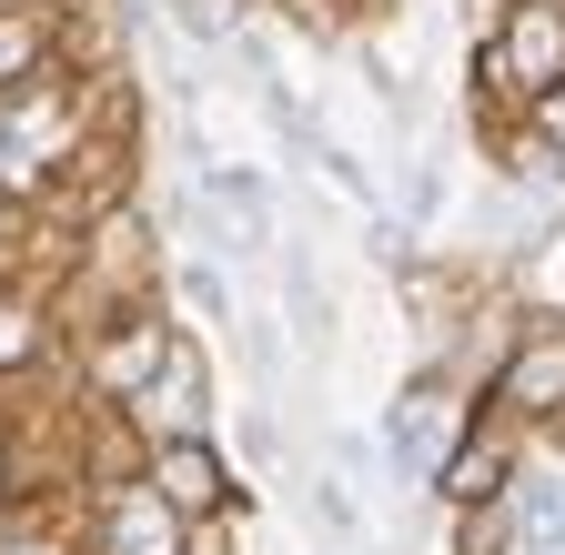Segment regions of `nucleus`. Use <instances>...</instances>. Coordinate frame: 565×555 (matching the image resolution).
Instances as JSON below:
<instances>
[{
    "label": "nucleus",
    "instance_id": "nucleus-1",
    "mask_svg": "<svg viewBox=\"0 0 565 555\" xmlns=\"http://www.w3.org/2000/svg\"><path fill=\"white\" fill-rule=\"evenodd\" d=\"M484 61H494L515 92H535V102H545V92L565 82V0H515V21L494 31V51H484Z\"/></svg>",
    "mask_w": 565,
    "mask_h": 555
},
{
    "label": "nucleus",
    "instance_id": "nucleus-2",
    "mask_svg": "<svg viewBox=\"0 0 565 555\" xmlns=\"http://www.w3.org/2000/svg\"><path fill=\"white\" fill-rule=\"evenodd\" d=\"M51 152H61V92H41V82H11V102H0V182H41L51 172Z\"/></svg>",
    "mask_w": 565,
    "mask_h": 555
},
{
    "label": "nucleus",
    "instance_id": "nucleus-3",
    "mask_svg": "<svg viewBox=\"0 0 565 555\" xmlns=\"http://www.w3.org/2000/svg\"><path fill=\"white\" fill-rule=\"evenodd\" d=\"M202 233H212V253H263L273 243V192H263V172H223V162H212L202 172Z\"/></svg>",
    "mask_w": 565,
    "mask_h": 555
},
{
    "label": "nucleus",
    "instance_id": "nucleus-4",
    "mask_svg": "<svg viewBox=\"0 0 565 555\" xmlns=\"http://www.w3.org/2000/svg\"><path fill=\"white\" fill-rule=\"evenodd\" d=\"M455 425H465V404H455L445 384H424V394H404V404H394L384 445H394V465H414V474H445V455H455Z\"/></svg>",
    "mask_w": 565,
    "mask_h": 555
},
{
    "label": "nucleus",
    "instance_id": "nucleus-5",
    "mask_svg": "<svg viewBox=\"0 0 565 555\" xmlns=\"http://www.w3.org/2000/svg\"><path fill=\"white\" fill-rule=\"evenodd\" d=\"M152 484H162V505H172V515H212V505H223V465H212L192 435H172V455H162Z\"/></svg>",
    "mask_w": 565,
    "mask_h": 555
},
{
    "label": "nucleus",
    "instance_id": "nucleus-6",
    "mask_svg": "<svg viewBox=\"0 0 565 555\" xmlns=\"http://www.w3.org/2000/svg\"><path fill=\"white\" fill-rule=\"evenodd\" d=\"M152 425H172V435H192V414H202V374H192V343H162V364H152Z\"/></svg>",
    "mask_w": 565,
    "mask_h": 555
},
{
    "label": "nucleus",
    "instance_id": "nucleus-7",
    "mask_svg": "<svg viewBox=\"0 0 565 555\" xmlns=\"http://www.w3.org/2000/svg\"><path fill=\"white\" fill-rule=\"evenodd\" d=\"M505 404L515 414H555L565 404V343H525V364L505 374Z\"/></svg>",
    "mask_w": 565,
    "mask_h": 555
},
{
    "label": "nucleus",
    "instance_id": "nucleus-8",
    "mask_svg": "<svg viewBox=\"0 0 565 555\" xmlns=\"http://www.w3.org/2000/svg\"><path fill=\"white\" fill-rule=\"evenodd\" d=\"M111 555H172V505H162V484H152V495H121Z\"/></svg>",
    "mask_w": 565,
    "mask_h": 555
},
{
    "label": "nucleus",
    "instance_id": "nucleus-9",
    "mask_svg": "<svg viewBox=\"0 0 565 555\" xmlns=\"http://www.w3.org/2000/svg\"><path fill=\"white\" fill-rule=\"evenodd\" d=\"M445 495L455 505H494V495H505V455H494V445L484 455H445Z\"/></svg>",
    "mask_w": 565,
    "mask_h": 555
},
{
    "label": "nucleus",
    "instance_id": "nucleus-10",
    "mask_svg": "<svg viewBox=\"0 0 565 555\" xmlns=\"http://www.w3.org/2000/svg\"><path fill=\"white\" fill-rule=\"evenodd\" d=\"M31 61H41V21H0V92L31 82Z\"/></svg>",
    "mask_w": 565,
    "mask_h": 555
},
{
    "label": "nucleus",
    "instance_id": "nucleus-11",
    "mask_svg": "<svg viewBox=\"0 0 565 555\" xmlns=\"http://www.w3.org/2000/svg\"><path fill=\"white\" fill-rule=\"evenodd\" d=\"M182 293H192L212 323H233V293H223V273H182Z\"/></svg>",
    "mask_w": 565,
    "mask_h": 555
},
{
    "label": "nucleus",
    "instance_id": "nucleus-12",
    "mask_svg": "<svg viewBox=\"0 0 565 555\" xmlns=\"http://www.w3.org/2000/svg\"><path fill=\"white\" fill-rule=\"evenodd\" d=\"M172 21H182V31H192V41H223V31H233V21H223V11H212V0H172Z\"/></svg>",
    "mask_w": 565,
    "mask_h": 555
},
{
    "label": "nucleus",
    "instance_id": "nucleus-13",
    "mask_svg": "<svg viewBox=\"0 0 565 555\" xmlns=\"http://www.w3.org/2000/svg\"><path fill=\"white\" fill-rule=\"evenodd\" d=\"M455 545H465V555H505V515H465Z\"/></svg>",
    "mask_w": 565,
    "mask_h": 555
},
{
    "label": "nucleus",
    "instance_id": "nucleus-14",
    "mask_svg": "<svg viewBox=\"0 0 565 555\" xmlns=\"http://www.w3.org/2000/svg\"><path fill=\"white\" fill-rule=\"evenodd\" d=\"M21 343H31V323H21V313H0V364H11Z\"/></svg>",
    "mask_w": 565,
    "mask_h": 555
},
{
    "label": "nucleus",
    "instance_id": "nucleus-15",
    "mask_svg": "<svg viewBox=\"0 0 565 555\" xmlns=\"http://www.w3.org/2000/svg\"><path fill=\"white\" fill-rule=\"evenodd\" d=\"M545 131H555V142H565V82L545 92Z\"/></svg>",
    "mask_w": 565,
    "mask_h": 555
}]
</instances>
